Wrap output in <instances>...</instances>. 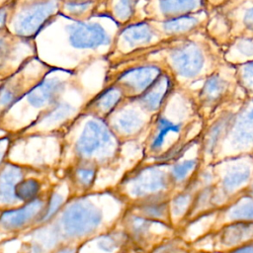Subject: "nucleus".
<instances>
[{"label": "nucleus", "mask_w": 253, "mask_h": 253, "mask_svg": "<svg viewBox=\"0 0 253 253\" xmlns=\"http://www.w3.org/2000/svg\"><path fill=\"white\" fill-rule=\"evenodd\" d=\"M208 27L188 36L160 41L137 52L139 62L157 64L170 74L176 86L192 88L224 62L222 46Z\"/></svg>", "instance_id": "nucleus-1"}, {"label": "nucleus", "mask_w": 253, "mask_h": 253, "mask_svg": "<svg viewBox=\"0 0 253 253\" xmlns=\"http://www.w3.org/2000/svg\"><path fill=\"white\" fill-rule=\"evenodd\" d=\"M203 125L195 100V90L176 86L155 114L149 149L163 158L182 153L199 139L190 135L193 130L202 131Z\"/></svg>", "instance_id": "nucleus-2"}, {"label": "nucleus", "mask_w": 253, "mask_h": 253, "mask_svg": "<svg viewBox=\"0 0 253 253\" xmlns=\"http://www.w3.org/2000/svg\"><path fill=\"white\" fill-rule=\"evenodd\" d=\"M212 202L217 211L240 197L253 181V156L243 155L217 160L211 165Z\"/></svg>", "instance_id": "nucleus-3"}, {"label": "nucleus", "mask_w": 253, "mask_h": 253, "mask_svg": "<svg viewBox=\"0 0 253 253\" xmlns=\"http://www.w3.org/2000/svg\"><path fill=\"white\" fill-rule=\"evenodd\" d=\"M242 94L236 82L234 66L224 61L195 90V100L203 122Z\"/></svg>", "instance_id": "nucleus-4"}, {"label": "nucleus", "mask_w": 253, "mask_h": 253, "mask_svg": "<svg viewBox=\"0 0 253 253\" xmlns=\"http://www.w3.org/2000/svg\"><path fill=\"white\" fill-rule=\"evenodd\" d=\"M61 0H14L8 26L22 40H32L59 14Z\"/></svg>", "instance_id": "nucleus-5"}, {"label": "nucleus", "mask_w": 253, "mask_h": 253, "mask_svg": "<svg viewBox=\"0 0 253 253\" xmlns=\"http://www.w3.org/2000/svg\"><path fill=\"white\" fill-rule=\"evenodd\" d=\"M253 154V98L244 97L236 108L214 161Z\"/></svg>", "instance_id": "nucleus-6"}, {"label": "nucleus", "mask_w": 253, "mask_h": 253, "mask_svg": "<svg viewBox=\"0 0 253 253\" xmlns=\"http://www.w3.org/2000/svg\"><path fill=\"white\" fill-rule=\"evenodd\" d=\"M208 28L220 44L234 37L253 34V4L212 12Z\"/></svg>", "instance_id": "nucleus-7"}, {"label": "nucleus", "mask_w": 253, "mask_h": 253, "mask_svg": "<svg viewBox=\"0 0 253 253\" xmlns=\"http://www.w3.org/2000/svg\"><path fill=\"white\" fill-rule=\"evenodd\" d=\"M165 70L154 63L138 62L123 71L114 84L118 85L131 99H136L146 92Z\"/></svg>", "instance_id": "nucleus-8"}, {"label": "nucleus", "mask_w": 253, "mask_h": 253, "mask_svg": "<svg viewBox=\"0 0 253 253\" xmlns=\"http://www.w3.org/2000/svg\"><path fill=\"white\" fill-rule=\"evenodd\" d=\"M163 39L150 21L136 20L122 27L116 38L117 47L126 53L139 52Z\"/></svg>", "instance_id": "nucleus-9"}, {"label": "nucleus", "mask_w": 253, "mask_h": 253, "mask_svg": "<svg viewBox=\"0 0 253 253\" xmlns=\"http://www.w3.org/2000/svg\"><path fill=\"white\" fill-rule=\"evenodd\" d=\"M208 10L206 0H145L140 20L166 21Z\"/></svg>", "instance_id": "nucleus-10"}, {"label": "nucleus", "mask_w": 253, "mask_h": 253, "mask_svg": "<svg viewBox=\"0 0 253 253\" xmlns=\"http://www.w3.org/2000/svg\"><path fill=\"white\" fill-rule=\"evenodd\" d=\"M65 29L69 44L76 49H96L112 42L105 28L96 22L73 21Z\"/></svg>", "instance_id": "nucleus-11"}, {"label": "nucleus", "mask_w": 253, "mask_h": 253, "mask_svg": "<svg viewBox=\"0 0 253 253\" xmlns=\"http://www.w3.org/2000/svg\"><path fill=\"white\" fill-rule=\"evenodd\" d=\"M211 12L204 10L166 21H150L163 40L179 38L193 34L209 26ZM147 21V20H146Z\"/></svg>", "instance_id": "nucleus-12"}, {"label": "nucleus", "mask_w": 253, "mask_h": 253, "mask_svg": "<svg viewBox=\"0 0 253 253\" xmlns=\"http://www.w3.org/2000/svg\"><path fill=\"white\" fill-rule=\"evenodd\" d=\"M211 248L216 252H229L253 241V222L237 221L224 224L211 232Z\"/></svg>", "instance_id": "nucleus-13"}, {"label": "nucleus", "mask_w": 253, "mask_h": 253, "mask_svg": "<svg viewBox=\"0 0 253 253\" xmlns=\"http://www.w3.org/2000/svg\"><path fill=\"white\" fill-rule=\"evenodd\" d=\"M175 87L176 84L170 74L164 71L146 92L134 100L145 112L155 115L161 109Z\"/></svg>", "instance_id": "nucleus-14"}, {"label": "nucleus", "mask_w": 253, "mask_h": 253, "mask_svg": "<svg viewBox=\"0 0 253 253\" xmlns=\"http://www.w3.org/2000/svg\"><path fill=\"white\" fill-rule=\"evenodd\" d=\"M217 211L219 213L216 215L214 226L211 227V230L231 222H253V199L245 194Z\"/></svg>", "instance_id": "nucleus-15"}, {"label": "nucleus", "mask_w": 253, "mask_h": 253, "mask_svg": "<svg viewBox=\"0 0 253 253\" xmlns=\"http://www.w3.org/2000/svg\"><path fill=\"white\" fill-rule=\"evenodd\" d=\"M99 219L96 211L87 208L85 205L76 204L65 212L63 224L69 234H83L95 227Z\"/></svg>", "instance_id": "nucleus-16"}, {"label": "nucleus", "mask_w": 253, "mask_h": 253, "mask_svg": "<svg viewBox=\"0 0 253 253\" xmlns=\"http://www.w3.org/2000/svg\"><path fill=\"white\" fill-rule=\"evenodd\" d=\"M222 46L223 60L230 65H238L253 61V34L234 37Z\"/></svg>", "instance_id": "nucleus-17"}, {"label": "nucleus", "mask_w": 253, "mask_h": 253, "mask_svg": "<svg viewBox=\"0 0 253 253\" xmlns=\"http://www.w3.org/2000/svg\"><path fill=\"white\" fill-rule=\"evenodd\" d=\"M64 85L65 81L57 77L42 79L27 92V100L35 107L51 104L63 91Z\"/></svg>", "instance_id": "nucleus-18"}, {"label": "nucleus", "mask_w": 253, "mask_h": 253, "mask_svg": "<svg viewBox=\"0 0 253 253\" xmlns=\"http://www.w3.org/2000/svg\"><path fill=\"white\" fill-rule=\"evenodd\" d=\"M139 0H107L106 14L123 27L137 20Z\"/></svg>", "instance_id": "nucleus-19"}, {"label": "nucleus", "mask_w": 253, "mask_h": 253, "mask_svg": "<svg viewBox=\"0 0 253 253\" xmlns=\"http://www.w3.org/2000/svg\"><path fill=\"white\" fill-rule=\"evenodd\" d=\"M109 139L107 129L97 122H89L85 128L78 144V149L81 153L89 155L96 151L100 145Z\"/></svg>", "instance_id": "nucleus-20"}, {"label": "nucleus", "mask_w": 253, "mask_h": 253, "mask_svg": "<svg viewBox=\"0 0 253 253\" xmlns=\"http://www.w3.org/2000/svg\"><path fill=\"white\" fill-rule=\"evenodd\" d=\"M98 5L99 0H61L59 14L73 21H86Z\"/></svg>", "instance_id": "nucleus-21"}, {"label": "nucleus", "mask_w": 253, "mask_h": 253, "mask_svg": "<svg viewBox=\"0 0 253 253\" xmlns=\"http://www.w3.org/2000/svg\"><path fill=\"white\" fill-rule=\"evenodd\" d=\"M43 203L40 200H34L29 203L25 208L4 211L0 215V223L7 228H17L31 219L37 212L41 211Z\"/></svg>", "instance_id": "nucleus-22"}, {"label": "nucleus", "mask_w": 253, "mask_h": 253, "mask_svg": "<svg viewBox=\"0 0 253 253\" xmlns=\"http://www.w3.org/2000/svg\"><path fill=\"white\" fill-rule=\"evenodd\" d=\"M125 96L124 91L116 84L102 91L92 102V108L100 113H109L114 110Z\"/></svg>", "instance_id": "nucleus-23"}, {"label": "nucleus", "mask_w": 253, "mask_h": 253, "mask_svg": "<svg viewBox=\"0 0 253 253\" xmlns=\"http://www.w3.org/2000/svg\"><path fill=\"white\" fill-rule=\"evenodd\" d=\"M23 76L11 77L0 86V109L9 107L21 96L24 90Z\"/></svg>", "instance_id": "nucleus-24"}, {"label": "nucleus", "mask_w": 253, "mask_h": 253, "mask_svg": "<svg viewBox=\"0 0 253 253\" xmlns=\"http://www.w3.org/2000/svg\"><path fill=\"white\" fill-rule=\"evenodd\" d=\"M239 89L247 98H253V61L234 66Z\"/></svg>", "instance_id": "nucleus-25"}, {"label": "nucleus", "mask_w": 253, "mask_h": 253, "mask_svg": "<svg viewBox=\"0 0 253 253\" xmlns=\"http://www.w3.org/2000/svg\"><path fill=\"white\" fill-rule=\"evenodd\" d=\"M14 38H16V36L12 34L8 28L0 31V71H2L12 59L16 48Z\"/></svg>", "instance_id": "nucleus-26"}, {"label": "nucleus", "mask_w": 253, "mask_h": 253, "mask_svg": "<svg viewBox=\"0 0 253 253\" xmlns=\"http://www.w3.org/2000/svg\"><path fill=\"white\" fill-rule=\"evenodd\" d=\"M40 187V183L35 179L24 180L15 186L14 196L21 201H32L39 193Z\"/></svg>", "instance_id": "nucleus-27"}, {"label": "nucleus", "mask_w": 253, "mask_h": 253, "mask_svg": "<svg viewBox=\"0 0 253 253\" xmlns=\"http://www.w3.org/2000/svg\"><path fill=\"white\" fill-rule=\"evenodd\" d=\"M14 0H8L7 2L0 4V31L8 28V23L12 13Z\"/></svg>", "instance_id": "nucleus-28"}, {"label": "nucleus", "mask_w": 253, "mask_h": 253, "mask_svg": "<svg viewBox=\"0 0 253 253\" xmlns=\"http://www.w3.org/2000/svg\"><path fill=\"white\" fill-rule=\"evenodd\" d=\"M60 205V197L58 196H53V198L50 200V203H49V206L47 207L44 214L42 215V219H47L49 218L55 211H56V209L58 208V206Z\"/></svg>", "instance_id": "nucleus-29"}, {"label": "nucleus", "mask_w": 253, "mask_h": 253, "mask_svg": "<svg viewBox=\"0 0 253 253\" xmlns=\"http://www.w3.org/2000/svg\"><path fill=\"white\" fill-rule=\"evenodd\" d=\"M249 4H253V0H228L221 8H219L216 11H226V10H230L232 8L238 7L240 5H249Z\"/></svg>", "instance_id": "nucleus-30"}, {"label": "nucleus", "mask_w": 253, "mask_h": 253, "mask_svg": "<svg viewBox=\"0 0 253 253\" xmlns=\"http://www.w3.org/2000/svg\"><path fill=\"white\" fill-rule=\"evenodd\" d=\"M78 179L80 180V182L84 185L89 184L91 182V180L93 179V170L92 169H79L78 173H77Z\"/></svg>", "instance_id": "nucleus-31"}, {"label": "nucleus", "mask_w": 253, "mask_h": 253, "mask_svg": "<svg viewBox=\"0 0 253 253\" xmlns=\"http://www.w3.org/2000/svg\"><path fill=\"white\" fill-rule=\"evenodd\" d=\"M227 1L228 0H206V3H207L208 10L212 13L218 10L219 8H221Z\"/></svg>", "instance_id": "nucleus-32"}, {"label": "nucleus", "mask_w": 253, "mask_h": 253, "mask_svg": "<svg viewBox=\"0 0 253 253\" xmlns=\"http://www.w3.org/2000/svg\"><path fill=\"white\" fill-rule=\"evenodd\" d=\"M227 253H253V241L248 242L236 249H233Z\"/></svg>", "instance_id": "nucleus-33"}, {"label": "nucleus", "mask_w": 253, "mask_h": 253, "mask_svg": "<svg viewBox=\"0 0 253 253\" xmlns=\"http://www.w3.org/2000/svg\"><path fill=\"white\" fill-rule=\"evenodd\" d=\"M244 194L253 199V181H252V183L250 184V186L247 188V190L244 192Z\"/></svg>", "instance_id": "nucleus-34"}, {"label": "nucleus", "mask_w": 253, "mask_h": 253, "mask_svg": "<svg viewBox=\"0 0 253 253\" xmlns=\"http://www.w3.org/2000/svg\"><path fill=\"white\" fill-rule=\"evenodd\" d=\"M252 156H253V154H252Z\"/></svg>", "instance_id": "nucleus-35"}]
</instances>
